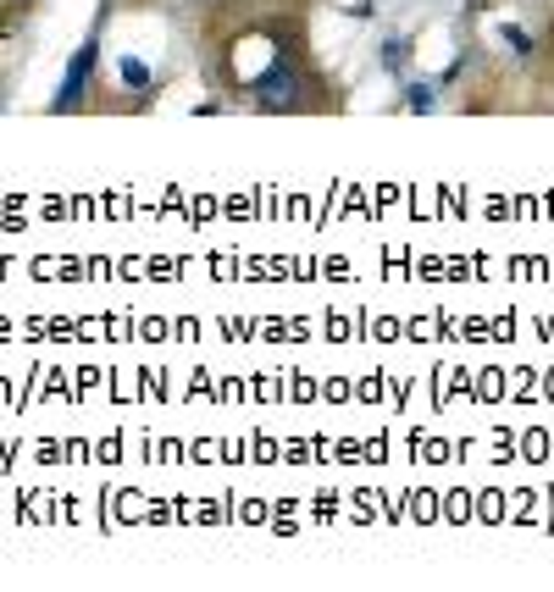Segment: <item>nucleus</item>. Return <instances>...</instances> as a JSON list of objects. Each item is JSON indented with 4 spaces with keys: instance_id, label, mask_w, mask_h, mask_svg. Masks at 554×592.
I'll return each mask as SVG.
<instances>
[{
    "instance_id": "5",
    "label": "nucleus",
    "mask_w": 554,
    "mask_h": 592,
    "mask_svg": "<svg viewBox=\"0 0 554 592\" xmlns=\"http://www.w3.org/2000/svg\"><path fill=\"white\" fill-rule=\"evenodd\" d=\"M405 56H410V45H405V39H388V45H383V67H405Z\"/></svg>"
},
{
    "instance_id": "2",
    "label": "nucleus",
    "mask_w": 554,
    "mask_h": 592,
    "mask_svg": "<svg viewBox=\"0 0 554 592\" xmlns=\"http://www.w3.org/2000/svg\"><path fill=\"white\" fill-rule=\"evenodd\" d=\"M95 56H100V45H95V39H89V45H78L73 67L61 72V89H56V100H50V111H67V106H78V100H84L89 78H95Z\"/></svg>"
},
{
    "instance_id": "6",
    "label": "nucleus",
    "mask_w": 554,
    "mask_h": 592,
    "mask_svg": "<svg viewBox=\"0 0 554 592\" xmlns=\"http://www.w3.org/2000/svg\"><path fill=\"white\" fill-rule=\"evenodd\" d=\"M505 45H510V50H516V56H527V50H532V39H527V34H521V28H505Z\"/></svg>"
},
{
    "instance_id": "3",
    "label": "nucleus",
    "mask_w": 554,
    "mask_h": 592,
    "mask_svg": "<svg viewBox=\"0 0 554 592\" xmlns=\"http://www.w3.org/2000/svg\"><path fill=\"white\" fill-rule=\"evenodd\" d=\"M405 106H410V111H433V106H438V100H433V83H410V89H405Z\"/></svg>"
},
{
    "instance_id": "4",
    "label": "nucleus",
    "mask_w": 554,
    "mask_h": 592,
    "mask_svg": "<svg viewBox=\"0 0 554 592\" xmlns=\"http://www.w3.org/2000/svg\"><path fill=\"white\" fill-rule=\"evenodd\" d=\"M122 83H128V89H150V67H145V61H122Z\"/></svg>"
},
{
    "instance_id": "1",
    "label": "nucleus",
    "mask_w": 554,
    "mask_h": 592,
    "mask_svg": "<svg viewBox=\"0 0 554 592\" xmlns=\"http://www.w3.org/2000/svg\"><path fill=\"white\" fill-rule=\"evenodd\" d=\"M311 89H316V83H311V72H305V61L294 56V50H289V56H277L272 67L250 83V95H255V106H261V111H294V106H305Z\"/></svg>"
}]
</instances>
